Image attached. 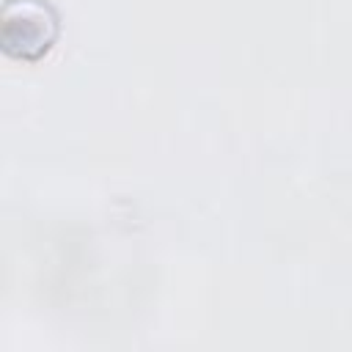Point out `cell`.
Wrapping results in <instances>:
<instances>
[{"label": "cell", "instance_id": "1", "mask_svg": "<svg viewBox=\"0 0 352 352\" xmlns=\"http://www.w3.org/2000/svg\"><path fill=\"white\" fill-rule=\"evenodd\" d=\"M58 19L44 0H6L0 11V44L11 58L33 60L50 50Z\"/></svg>", "mask_w": 352, "mask_h": 352}]
</instances>
